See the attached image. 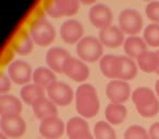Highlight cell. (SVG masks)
Listing matches in <instances>:
<instances>
[{
	"label": "cell",
	"instance_id": "19",
	"mask_svg": "<svg viewBox=\"0 0 159 139\" xmlns=\"http://www.w3.org/2000/svg\"><path fill=\"white\" fill-rule=\"evenodd\" d=\"M123 48L129 58H135V59H137L143 53L147 52V44L145 40L137 36H130L126 38L123 44Z\"/></svg>",
	"mask_w": 159,
	"mask_h": 139
},
{
	"label": "cell",
	"instance_id": "6",
	"mask_svg": "<svg viewBox=\"0 0 159 139\" xmlns=\"http://www.w3.org/2000/svg\"><path fill=\"white\" fill-rule=\"evenodd\" d=\"M106 95L111 103L122 104L128 101L131 96L130 85L124 80H112L107 84Z\"/></svg>",
	"mask_w": 159,
	"mask_h": 139
},
{
	"label": "cell",
	"instance_id": "25",
	"mask_svg": "<svg viewBox=\"0 0 159 139\" xmlns=\"http://www.w3.org/2000/svg\"><path fill=\"white\" fill-rule=\"evenodd\" d=\"M45 97V89L35 84L25 85L21 89V98L27 104L33 106V103L39 98Z\"/></svg>",
	"mask_w": 159,
	"mask_h": 139
},
{
	"label": "cell",
	"instance_id": "9",
	"mask_svg": "<svg viewBox=\"0 0 159 139\" xmlns=\"http://www.w3.org/2000/svg\"><path fill=\"white\" fill-rule=\"evenodd\" d=\"M89 18L94 26L99 29H104L111 26L112 12H111L110 8L108 6L102 5V3H97L89 9Z\"/></svg>",
	"mask_w": 159,
	"mask_h": 139
},
{
	"label": "cell",
	"instance_id": "20",
	"mask_svg": "<svg viewBox=\"0 0 159 139\" xmlns=\"http://www.w3.org/2000/svg\"><path fill=\"white\" fill-rule=\"evenodd\" d=\"M136 60L139 68L145 73H156L159 68V55L156 51H147Z\"/></svg>",
	"mask_w": 159,
	"mask_h": 139
},
{
	"label": "cell",
	"instance_id": "18",
	"mask_svg": "<svg viewBox=\"0 0 159 139\" xmlns=\"http://www.w3.org/2000/svg\"><path fill=\"white\" fill-rule=\"evenodd\" d=\"M22 112V103L12 95H2L0 97V115L1 117H9L20 115Z\"/></svg>",
	"mask_w": 159,
	"mask_h": 139
},
{
	"label": "cell",
	"instance_id": "35",
	"mask_svg": "<svg viewBox=\"0 0 159 139\" xmlns=\"http://www.w3.org/2000/svg\"><path fill=\"white\" fill-rule=\"evenodd\" d=\"M71 139H94V137H93V135L91 134V132H84V134L79 135V136H75Z\"/></svg>",
	"mask_w": 159,
	"mask_h": 139
},
{
	"label": "cell",
	"instance_id": "24",
	"mask_svg": "<svg viewBox=\"0 0 159 139\" xmlns=\"http://www.w3.org/2000/svg\"><path fill=\"white\" fill-rule=\"evenodd\" d=\"M66 135H68L69 138H73L75 136H79L81 134H84V132H89V127L87 122L84 119L79 116L72 117L68 121L66 125Z\"/></svg>",
	"mask_w": 159,
	"mask_h": 139
},
{
	"label": "cell",
	"instance_id": "15",
	"mask_svg": "<svg viewBox=\"0 0 159 139\" xmlns=\"http://www.w3.org/2000/svg\"><path fill=\"white\" fill-rule=\"evenodd\" d=\"M71 58L69 52L63 48L55 47L48 50L46 54V62L50 70L57 73H63V68L66 61Z\"/></svg>",
	"mask_w": 159,
	"mask_h": 139
},
{
	"label": "cell",
	"instance_id": "30",
	"mask_svg": "<svg viewBox=\"0 0 159 139\" xmlns=\"http://www.w3.org/2000/svg\"><path fill=\"white\" fill-rule=\"evenodd\" d=\"M124 139H150L147 130L139 125H132L124 132Z\"/></svg>",
	"mask_w": 159,
	"mask_h": 139
},
{
	"label": "cell",
	"instance_id": "7",
	"mask_svg": "<svg viewBox=\"0 0 159 139\" xmlns=\"http://www.w3.org/2000/svg\"><path fill=\"white\" fill-rule=\"evenodd\" d=\"M80 3L76 0H58L47 5L46 12L53 19L61 16H72L77 13Z\"/></svg>",
	"mask_w": 159,
	"mask_h": 139
},
{
	"label": "cell",
	"instance_id": "36",
	"mask_svg": "<svg viewBox=\"0 0 159 139\" xmlns=\"http://www.w3.org/2000/svg\"><path fill=\"white\" fill-rule=\"evenodd\" d=\"M155 88H156V93H157V96L159 97V80L156 82V87H155Z\"/></svg>",
	"mask_w": 159,
	"mask_h": 139
},
{
	"label": "cell",
	"instance_id": "23",
	"mask_svg": "<svg viewBox=\"0 0 159 139\" xmlns=\"http://www.w3.org/2000/svg\"><path fill=\"white\" fill-rule=\"evenodd\" d=\"M56 75L53 73V71L49 70L44 66H39L35 70V72L33 73V80L34 84L37 86L42 87V88H48L52 83L57 82L56 80Z\"/></svg>",
	"mask_w": 159,
	"mask_h": 139
},
{
	"label": "cell",
	"instance_id": "16",
	"mask_svg": "<svg viewBox=\"0 0 159 139\" xmlns=\"http://www.w3.org/2000/svg\"><path fill=\"white\" fill-rule=\"evenodd\" d=\"M99 40L102 45L109 48H118L124 44V33L121 28L115 25L107 27L99 31Z\"/></svg>",
	"mask_w": 159,
	"mask_h": 139
},
{
	"label": "cell",
	"instance_id": "26",
	"mask_svg": "<svg viewBox=\"0 0 159 139\" xmlns=\"http://www.w3.org/2000/svg\"><path fill=\"white\" fill-rule=\"evenodd\" d=\"M157 100L155 93L147 87H139L132 93V101L136 106H145Z\"/></svg>",
	"mask_w": 159,
	"mask_h": 139
},
{
	"label": "cell",
	"instance_id": "28",
	"mask_svg": "<svg viewBox=\"0 0 159 139\" xmlns=\"http://www.w3.org/2000/svg\"><path fill=\"white\" fill-rule=\"evenodd\" d=\"M144 40L150 47H159V24L152 23L144 29Z\"/></svg>",
	"mask_w": 159,
	"mask_h": 139
},
{
	"label": "cell",
	"instance_id": "27",
	"mask_svg": "<svg viewBox=\"0 0 159 139\" xmlns=\"http://www.w3.org/2000/svg\"><path fill=\"white\" fill-rule=\"evenodd\" d=\"M94 136L96 139H117V135L108 122L99 121L94 126Z\"/></svg>",
	"mask_w": 159,
	"mask_h": 139
},
{
	"label": "cell",
	"instance_id": "21",
	"mask_svg": "<svg viewBox=\"0 0 159 139\" xmlns=\"http://www.w3.org/2000/svg\"><path fill=\"white\" fill-rule=\"evenodd\" d=\"M12 46H13L14 51H16L18 54L27 55L33 50L34 41L29 33H26V32H20V33H18V35L14 37Z\"/></svg>",
	"mask_w": 159,
	"mask_h": 139
},
{
	"label": "cell",
	"instance_id": "31",
	"mask_svg": "<svg viewBox=\"0 0 159 139\" xmlns=\"http://www.w3.org/2000/svg\"><path fill=\"white\" fill-rule=\"evenodd\" d=\"M136 110L143 117H152L159 112V101L158 99L154 102L145 106H136Z\"/></svg>",
	"mask_w": 159,
	"mask_h": 139
},
{
	"label": "cell",
	"instance_id": "34",
	"mask_svg": "<svg viewBox=\"0 0 159 139\" xmlns=\"http://www.w3.org/2000/svg\"><path fill=\"white\" fill-rule=\"evenodd\" d=\"M150 139H159V122L154 123L149 128Z\"/></svg>",
	"mask_w": 159,
	"mask_h": 139
},
{
	"label": "cell",
	"instance_id": "2",
	"mask_svg": "<svg viewBox=\"0 0 159 139\" xmlns=\"http://www.w3.org/2000/svg\"><path fill=\"white\" fill-rule=\"evenodd\" d=\"M30 35L34 44L40 47H46L55 40L56 29L47 19L39 18L32 23Z\"/></svg>",
	"mask_w": 159,
	"mask_h": 139
},
{
	"label": "cell",
	"instance_id": "37",
	"mask_svg": "<svg viewBox=\"0 0 159 139\" xmlns=\"http://www.w3.org/2000/svg\"><path fill=\"white\" fill-rule=\"evenodd\" d=\"M0 139H7V136H6L5 134H2V132H1V134H0Z\"/></svg>",
	"mask_w": 159,
	"mask_h": 139
},
{
	"label": "cell",
	"instance_id": "3",
	"mask_svg": "<svg viewBox=\"0 0 159 139\" xmlns=\"http://www.w3.org/2000/svg\"><path fill=\"white\" fill-rule=\"evenodd\" d=\"M102 44L93 36H85L76 44V53L83 61L93 63L102 58Z\"/></svg>",
	"mask_w": 159,
	"mask_h": 139
},
{
	"label": "cell",
	"instance_id": "10",
	"mask_svg": "<svg viewBox=\"0 0 159 139\" xmlns=\"http://www.w3.org/2000/svg\"><path fill=\"white\" fill-rule=\"evenodd\" d=\"M137 66L131 58L124 55H116L115 61V78L120 80H131L136 76Z\"/></svg>",
	"mask_w": 159,
	"mask_h": 139
},
{
	"label": "cell",
	"instance_id": "22",
	"mask_svg": "<svg viewBox=\"0 0 159 139\" xmlns=\"http://www.w3.org/2000/svg\"><path fill=\"white\" fill-rule=\"evenodd\" d=\"M126 114H128V111L123 104L110 103L107 106L106 111H105L107 122L109 124H112V125L121 124L125 119Z\"/></svg>",
	"mask_w": 159,
	"mask_h": 139
},
{
	"label": "cell",
	"instance_id": "33",
	"mask_svg": "<svg viewBox=\"0 0 159 139\" xmlns=\"http://www.w3.org/2000/svg\"><path fill=\"white\" fill-rule=\"evenodd\" d=\"M10 89H11V80L6 74H1V78H0V93L5 95Z\"/></svg>",
	"mask_w": 159,
	"mask_h": 139
},
{
	"label": "cell",
	"instance_id": "38",
	"mask_svg": "<svg viewBox=\"0 0 159 139\" xmlns=\"http://www.w3.org/2000/svg\"><path fill=\"white\" fill-rule=\"evenodd\" d=\"M156 52H157V54H158V55H159V50H157V51H156ZM156 74H157V75H159V68H158V70H157Z\"/></svg>",
	"mask_w": 159,
	"mask_h": 139
},
{
	"label": "cell",
	"instance_id": "17",
	"mask_svg": "<svg viewBox=\"0 0 159 139\" xmlns=\"http://www.w3.org/2000/svg\"><path fill=\"white\" fill-rule=\"evenodd\" d=\"M33 108V112L35 114V116L39 119H46L49 117L57 116L58 110L56 104L51 101L50 99L46 97H43L37 99L32 106Z\"/></svg>",
	"mask_w": 159,
	"mask_h": 139
},
{
	"label": "cell",
	"instance_id": "11",
	"mask_svg": "<svg viewBox=\"0 0 159 139\" xmlns=\"http://www.w3.org/2000/svg\"><path fill=\"white\" fill-rule=\"evenodd\" d=\"M1 132L10 138H20L26 130L25 122L20 115L0 119Z\"/></svg>",
	"mask_w": 159,
	"mask_h": 139
},
{
	"label": "cell",
	"instance_id": "8",
	"mask_svg": "<svg viewBox=\"0 0 159 139\" xmlns=\"http://www.w3.org/2000/svg\"><path fill=\"white\" fill-rule=\"evenodd\" d=\"M9 78L18 85H26L31 80H33L32 67L27 62L23 60L13 61L8 67Z\"/></svg>",
	"mask_w": 159,
	"mask_h": 139
},
{
	"label": "cell",
	"instance_id": "32",
	"mask_svg": "<svg viewBox=\"0 0 159 139\" xmlns=\"http://www.w3.org/2000/svg\"><path fill=\"white\" fill-rule=\"evenodd\" d=\"M146 15L152 22L159 24V1H152L145 8Z\"/></svg>",
	"mask_w": 159,
	"mask_h": 139
},
{
	"label": "cell",
	"instance_id": "1",
	"mask_svg": "<svg viewBox=\"0 0 159 139\" xmlns=\"http://www.w3.org/2000/svg\"><path fill=\"white\" fill-rule=\"evenodd\" d=\"M75 108L80 115L87 119L96 116L99 112L100 104L97 91L91 84H82L75 93Z\"/></svg>",
	"mask_w": 159,
	"mask_h": 139
},
{
	"label": "cell",
	"instance_id": "29",
	"mask_svg": "<svg viewBox=\"0 0 159 139\" xmlns=\"http://www.w3.org/2000/svg\"><path fill=\"white\" fill-rule=\"evenodd\" d=\"M115 61L116 55L105 54L100 59L99 67L102 73L108 78H115Z\"/></svg>",
	"mask_w": 159,
	"mask_h": 139
},
{
	"label": "cell",
	"instance_id": "14",
	"mask_svg": "<svg viewBox=\"0 0 159 139\" xmlns=\"http://www.w3.org/2000/svg\"><path fill=\"white\" fill-rule=\"evenodd\" d=\"M39 132L46 139H58L64 132V123L58 116L43 119L39 125Z\"/></svg>",
	"mask_w": 159,
	"mask_h": 139
},
{
	"label": "cell",
	"instance_id": "13",
	"mask_svg": "<svg viewBox=\"0 0 159 139\" xmlns=\"http://www.w3.org/2000/svg\"><path fill=\"white\" fill-rule=\"evenodd\" d=\"M60 35L63 41L69 45H73L82 39L84 35V27L82 23L76 20H66L60 27Z\"/></svg>",
	"mask_w": 159,
	"mask_h": 139
},
{
	"label": "cell",
	"instance_id": "5",
	"mask_svg": "<svg viewBox=\"0 0 159 139\" xmlns=\"http://www.w3.org/2000/svg\"><path fill=\"white\" fill-rule=\"evenodd\" d=\"M47 95L55 104L66 106L73 100V90L68 84L63 82H55L47 88Z\"/></svg>",
	"mask_w": 159,
	"mask_h": 139
},
{
	"label": "cell",
	"instance_id": "12",
	"mask_svg": "<svg viewBox=\"0 0 159 139\" xmlns=\"http://www.w3.org/2000/svg\"><path fill=\"white\" fill-rule=\"evenodd\" d=\"M63 73L74 82L83 83L89 78V68L83 61L71 57L64 65Z\"/></svg>",
	"mask_w": 159,
	"mask_h": 139
},
{
	"label": "cell",
	"instance_id": "4",
	"mask_svg": "<svg viewBox=\"0 0 159 139\" xmlns=\"http://www.w3.org/2000/svg\"><path fill=\"white\" fill-rule=\"evenodd\" d=\"M119 27L129 35H136L142 31L143 18L137 10L124 9L119 14Z\"/></svg>",
	"mask_w": 159,
	"mask_h": 139
}]
</instances>
